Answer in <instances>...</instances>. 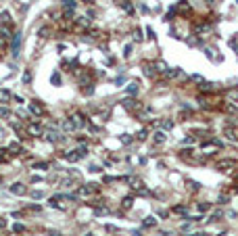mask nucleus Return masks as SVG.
<instances>
[{
	"label": "nucleus",
	"instance_id": "nucleus-17",
	"mask_svg": "<svg viewBox=\"0 0 238 236\" xmlns=\"http://www.w3.org/2000/svg\"><path fill=\"white\" fill-rule=\"evenodd\" d=\"M4 226H6V222H4V219H2V217H0V230H2V228H4Z\"/></svg>",
	"mask_w": 238,
	"mask_h": 236
},
{
	"label": "nucleus",
	"instance_id": "nucleus-3",
	"mask_svg": "<svg viewBox=\"0 0 238 236\" xmlns=\"http://www.w3.org/2000/svg\"><path fill=\"white\" fill-rule=\"evenodd\" d=\"M11 98H13V96H11V92H9V90H4V88L0 90V103H2V105H6Z\"/></svg>",
	"mask_w": 238,
	"mask_h": 236
},
{
	"label": "nucleus",
	"instance_id": "nucleus-10",
	"mask_svg": "<svg viewBox=\"0 0 238 236\" xmlns=\"http://www.w3.org/2000/svg\"><path fill=\"white\" fill-rule=\"evenodd\" d=\"M0 117H11V111L9 109H0Z\"/></svg>",
	"mask_w": 238,
	"mask_h": 236
},
{
	"label": "nucleus",
	"instance_id": "nucleus-2",
	"mask_svg": "<svg viewBox=\"0 0 238 236\" xmlns=\"http://www.w3.org/2000/svg\"><path fill=\"white\" fill-rule=\"evenodd\" d=\"M19 44H21V34H15V40H13V54L15 57L19 54Z\"/></svg>",
	"mask_w": 238,
	"mask_h": 236
},
{
	"label": "nucleus",
	"instance_id": "nucleus-7",
	"mask_svg": "<svg viewBox=\"0 0 238 236\" xmlns=\"http://www.w3.org/2000/svg\"><path fill=\"white\" fill-rule=\"evenodd\" d=\"M155 142H157V144L165 142V132H157V134H155Z\"/></svg>",
	"mask_w": 238,
	"mask_h": 236
},
{
	"label": "nucleus",
	"instance_id": "nucleus-12",
	"mask_svg": "<svg viewBox=\"0 0 238 236\" xmlns=\"http://www.w3.org/2000/svg\"><path fill=\"white\" fill-rule=\"evenodd\" d=\"M123 207L128 209V207H132V197H128V199H123Z\"/></svg>",
	"mask_w": 238,
	"mask_h": 236
},
{
	"label": "nucleus",
	"instance_id": "nucleus-9",
	"mask_svg": "<svg viewBox=\"0 0 238 236\" xmlns=\"http://www.w3.org/2000/svg\"><path fill=\"white\" fill-rule=\"evenodd\" d=\"M23 82H25V84L32 82V73H29V71H25V73H23Z\"/></svg>",
	"mask_w": 238,
	"mask_h": 236
},
{
	"label": "nucleus",
	"instance_id": "nucleus-13",
	"mask_svg": "<svg viewBox=\"0 0 238 236\" xmlns=\"http://www.w3.org/2000/svg\"><path fill=\"white\" fill-rule=\"evenodd\" d=\"M46 136H48V140H50V142H54V140H57V134H54V132H48Z\"/></svg>",
	"mask_w": 238,
	"mask_h": 236
},
{
	"label": "nucleus",
	"instance_id": "nucleus-16",
	"mask_svg": "<svg viewBox=\"0 0 238 236\" xmlns=\"http://www.w3.org/2000/svg\"><path fill=\"white\" fill-rule=\"evenodd\" d=\"M59 82H61V77L57 75V73H54V75H52V84H59Z\"/></svg>",
	"mask_w": 238,
	"mask_h": 236
},
{
	"label": "nucleus",
	"instance_id": "nucleus-14",
	"mask_svg": "<svg viewBox=\"0 0 238 236\" xmlns=\"http://www.w3.org/2000/svg\"><path fill=\"white\" fill-rule=\"evenodd\" d=\"M128 92H132V94L136 92V84H130V86H128Z\"/></svg>",
	"mask_w": 238,
	"mask_h": 236
},
{
	"label": "nucleus",
	"instance_id": "nucleus-6",
	"mask_svg": "<svg viewBox=\"0 0 238 236\" xmlns=\"http://www.w3.org/2000/svg\"><path fill=\"white\" fill-rule=\"evenodd\" d=\"M29 109H32V113H34V115H42V107H38L36 103H32Z\"/></svg>",
	"mask_w": 238,
	"mask_h": 236
},
{
	"label": "nucleus",
	"instance_id": "nucleus-1",
	"mask_svg": "<svg viewBox=\"0 0 238 236\" xmlns=\"http://www.w3.org/2000/svg\"><path fill=\"white\" fill-rule=\"evenodd\" d=\"M27 134H32V136H42V128L34 123V125H27Z\"/></svg>",
	"mask_w": 238,
	"mask_h": 236
},
{
	"label": "nucleus",
	"instance_id": "nucleus-11",
	"mask_svg": "<svg viewBox=\"0 0 238 236\" xmlns=\"http://www.w3.org/2000/svg\"><path fill=\"white\" fill-rule=\"evenodd\" d=\"M144 226H155V217H146V219H144Z\"/></svg>",
	"mask_w": 238,
	"mask_h": 236
},
{
	"label": "nucleus",
	"instance_id": "nucleus-8",
	"mask_svg": "<svg viewBox=\"0 0 238 236\" xmlns=\"http://www.w3.org/2000/svg\"><path fill=\"white\" fill-rule=\"evenodd\" d=\"M0 161H9V151L6 148H0Z\"/></svg>",
	"mask_w": 238,
	"mask_h": 236
},
{
	"label": "nucleus",
	"instance_id": "nucleus-5",
	"mask_svg": "<svg viewBox=\"0 0 238 236\" xmlns=\"http://www.w3.org/2000/svg\"><path fill=\"white\" fill-rule=\"evenodd\" d=\"M63 130L65 132H73V130H77V125L73 123V119H67V121L63 123Z\"/></svg>",
	"mask_w": 238,
	"mask_h": 236
},
{
	"label": "nucleus",
	"instance_id": "nucleus-15",
	"mask_svg": "<svg viewBox=\"0 0 238 236\" xmlns=\"http://www.w3.org/2000/svg\"><path fill=\"white\" fill-rule=\"evenodd\" d=\"M46 167H48V163H38L36 169H46Z\"/></svg>",
	"mask_w": 238,
	"mask_h": 236
},
{
	"label": "nucleus",
	"instance_id": "nucleus-4",
	"mask_svg": "<svg viewBox=\"0 0 238 236\" xmlns=\"http://www.w3.org/2000/svg\"><path fill=\"white\" fill-rule=\"evenodd\" d=\"M11 192H13V194H25V186H23V184H13Z\"/></svg>",
	"mask_w": 238,
	"mask_h": 236
}]
</instances>
